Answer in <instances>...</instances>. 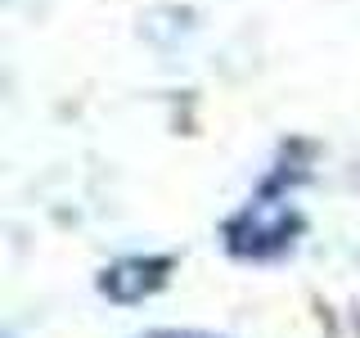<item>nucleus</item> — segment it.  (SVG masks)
<instances>
[]
</instances>
